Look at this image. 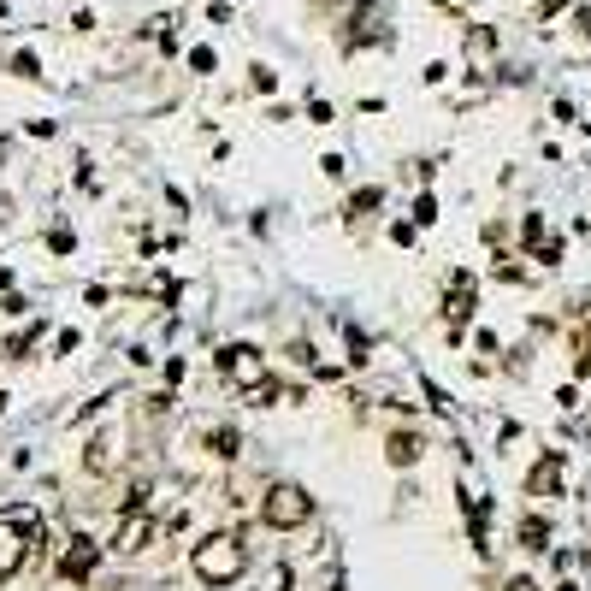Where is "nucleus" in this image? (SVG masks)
<instances>
[{
	"instance_id": "nucleus-4",
	"label": "nucleus",
	"mask_w": 591,
	"mask_h": 591,
	"mask_svg": "<svg viewBox=\"0 0 591 591\" xmlns=\"http://www.w3.org/2000/svg\"><path fill=\"white\" fill-rule=\"evenodd\" d=\"M219 373H225V385H237L243 396L272 379V367H266V355L255 349V343H231V349H219Z\"/></svg>"
},
{
	"instance_id": "nucleus-3",
	"label": "nucleus",
	"mask_w": 591,
	"mask_h": 591,
	"mask_svg": "<svg viewBox=\"0 0 591 591\" xmlns=\"http://www.w3.org/2000/svg\"><path fill=\"white\" fill-rule=\"evenodd\" d=\"M261 521L278 526V532H296V526L314 521V497L302 491V485H272L261 503Z\"/></svg>"
},
{
	"instance_id": "nucleus-20",
	"label": "nucleus",
	"mask_w": 591,
	"mask_h": 591,
	"mask_svg": "<svg viewBox=\"0 0 591 591\" xmlns=\"http://www.w3.org/2000/svg\"><path fill=\"white\" fill-rule=\"evenodd\" d=\"M432 219H438V201L420 196V201H414V225H432Z\"/></svg>"
},
{
	"instance_id": "nucleus-10",
	"label": "nucleus",
	"mask_w": 591,
	"mask_h": 591,
	"mask_svg": "<svg viewBox=\"0 0 591 591\" xmlns=\"http://www.w3.org/2000/svg\"><path fill=\"white\" fill-rule=\"evenodd\" d=\"M385 456H391V467H414L420 461V432H391Z\"/></svg>"
},
{
	"instance_id": "nucleus-15",
	"label": "nucleus",
	"mask_w": 591,
	"mask_h": 591,
	"mask_svg": "<svg viewBox=\"0 0 591 591\" xmlns=\"http://www.w3.org/2000/svg\"><path fill=\"white\" fill-rule=\"evenodd\" d=\"M343 337H349V361H355V367H367V355H373V343H367V337H361L355 326L343 331Z\"/></svg>"
},
{
	"instance_id": "nucleus-17",
	"label": "nucleus",
	"mask_w": 591,
	"mask_h": 591,
	"mask_svg": "<svg viewBox=\"0 0 591 591\" xmlns=\"http://www.w3.org/2000/svg\"><path fill=\"white\" fill-rule=\"evenodd\" d=\"M521 243H526V249H538V243H544V219H538V213H526V219H521Z\"/></svg>"
},
{
	"instance_id": "nucleus-23",
	"label": "nucleus",
	"mask_w": 591,
	"mask_h": 591,
	"mask_svg": "<svg viewBox=\"0 0 591 591\" xmlns=\"http://www.w3.org/2000/svg\"><path fill=\"white\" fill-rule=\"evenodd\" d=\"M0 408H6V396H0Z\"/></svg>"
},
{
	"instance_id": "nucleus-22",
	"label": "nucleus",
	"mask_w": 591,
	"mask_h": 591,
	"mask_svg": "<svg viewBox=\"0 0 591 591\" xmlns=\"http://www.w3.org/2000/svg\"><path fill=\"white\" fill-rule=\"evenodd\" d=\"M509 591H538V586H532V580H515V586H509Z\"/></svg>"
},
{
	"instance_id": "nucleus-16",
	"label": "nucleus",
	"mask_w": 591,
	"mask_h": 591,
	"mask_svg": "<svg viewBox=\"0 0 591 591\" xmlns=\"http://www.w3.org/2000/svg\"><path fill=\"white\" fill-rule=\"evenodd\" d=\"M36 337H42V326L18 331V337H12V343H6V355H12V361H18V355H30V349H36Z\"/></svg>"
},
{
	"instance_id": "nucleus-7",
	"label": "nucleus",
	"mask_w": 591,
	"mask_h": 591,
	"mask_svg": "<svg viewBox=\"0 0 591 591\" xmlns=\"http://www.w3.org/2000/svg\"><path fill=\"white\" fill-rule=\"evenodd\" d=\"M95 562H101V544L77 538V544L66 550V562H60V574H66V580H89V574H95Z\"/></svg>"
},
{
	"instance_id": "nucleus-6",
	"label": "nucleus",
	"mask_w": 591,
	"mask_h": 591,
	"mask_svg": "<svg viewBox=\"0 0 591 591\" xmlns=\"http://www.w3.org/2000/svg\"><path fill=\"white\" fill-rule=\"evenodd\" d=\"M526 491H532V497H562V456H556V450L526 473Z\"/></svg>"
},
{
	"instance_id": "nucleus-11",
	"label": "nucleus",
	"mask_w": 591,
	"mask_h": 591,
	"mask_svg": "<svg viewBox=\"0 0 591 591\" xmlns=\"http://www.w3.org/2000/svg\"><path fill=\"white\" fill-rule=\"evenodd\" d=\"M355 24H379V6H367V0H361V6H355ZM361 36H367V42H385V30H349V48H355Z\"/></svg>"
},
{
	"instance_id": "nucleus-2",
	"label": "nucleus",
	"mask_w": 591,
	"mask_h": 591,
	"mask_svg": "<svg viewBox=\"0 0 591 591\" xmlns=\"http://www.w3.org/2000/svg\"><path fill=\"white\" fill-rule=\"evenodd\" d=\"M36 550H42V515L36 509H6L0 515V580H12Z\"/></svg>"
},
{
	"instance_id": "nucleus-19",
	"label": "nucleus",
	"mask_w": 591,
	"mask_h": 591,
	"mask_svg": "<svg viewBox=\"0 0 591 591\" xmlns=\"http://www.w3.org/2000/svg\"><path fill=\"white\" fill-rule=\"evenodd\" d=\"M420 385H426V402H432V408H438V414H456V402H450V396L438 391V385H432V379H420Z\"/></svg>"
},
{
	"instance_id": "nucleus-5",
	"label": "nucleus",
	"mask_w": 591,
	"mask_h": 591,
	"mask_svg": "<svg viewBox=\"0 0 591 591\" xmlns=\"http://www.w3.org/2000/svg\"><path fill=\"white\" fill-rule=\"evenodd\" d=\"M473 302H479L473 278H467V272H456V278H450V296H444V320H450V337H461V326L473 320Z\"/></svg>"
},
{
	"instance_id": "nucleus-21",
	"label": "nucleus",
	"mask_w": 591,
	"mask_h": 591,
	"mask_svg": "<svg viewBox=\"0 0 591 591\" xmlns=\"http://www.w3.org/2000/svg\"><path fill=\"white\" fill-rule=\"evenodd\" d=\"M48 249H54V255H71V249H77V237H71V231H54V237H48Z\"/></svg>"
},
{
	"instance_id": "nucleus-1",
	"label": "nucleus",
	"mask_w": 591,
	"mask_h": 591,
	"mask_svg": "<svg viewBox=\"0 0 591 591\" xmlns=\"http://www.w3.org/2000/svg\"><path fill=\"white\" fill-rule=\"evenodd\" d=\"M190 568H196L201 586H231V580H243V568H249V544H243L237 532H207L196 544V556H190Z\"/></svg>"
},
{
	"instance_id": "nucleus-14",
	"label": "nucleus",
	"mask_w": 591,
	"mask_h": 591,
	"mask_svg": "<svg viewBox=\"0 0 591 591\" xmlns=\"http://www.w3.org/2000/svg\"><path fill=\"white\" fill-rule=\"evenodd\" d=\"M207 450H213V456H237V432H231V426H225V432H207Z\"/></svg>"
},
{
	"instance_id": "nucleus-8",
	"label": "nucleus",
	"mask_w": 591,
	"mask_h": 591,
	"mask_svg": "<svg viewBox=\"0 0 591 591\" xmlns=\"http://www.w3.org/2000/svg\"><path fill=\"white\" fill-rule=\"evenodd\" d=\"M467 60H473V71H491V60H497V30L473 24L467 30Z\"/></svg>"
},
{
	"instance_id": "nucleus-13",
	"label": "nucleus",
	"mask_w": 591,
	"mask_h": 591,
	"mask_svg": "<svg viewBox=\"0 0 591 591\" xmlns=\"http://www.w3.org/2000/svg\"><path fill=\"white\" fill-rule=\"evenodd\" d=\"M379 201H385V190H355V196H349V219H361V213H373Z\"/></svg>"
},
{
	"instance_id": "nucleus-18",
	"label": "nucleus",
	"mask_w": 591,
	"mask_h": 591,
	"mask_svg": "<svg viewBox=\"0 0 591 591\" xmlns=\"http://www.w3.org/2000/svg\"><path fill=\"white\" fill-rule=\"evenodd\" d=\"M89 467H95V473H107V467H113V438H95V450H89Z\"/></svg>"
},
{
	"instance_id": "nucleus-9",
	"label": "nucleus",
	"mask_w": 591,
	"mask_h": 591,
	"mask_svg": "<svg viewBox=\"0 0 591 591\" xmlns=\"http://www.w3.org/2000/svg\"><path fill=\"white\" fill-rule=\"evenodd\" d=\"M148 538H154V521H148V515H125L119 538H113V550H125V556H131V550H142Z\"/></svg>"
},
{
	"instance_id": "nucleus-12",
	"label": "nucleus",
	"mask_w": 591,
	"mask_h": 591,
	"mask_svg": "<svg viewBox=\"0 0 591 591\" xmlns=\"http://www.w3.org/2000/svg\"><path fill=\"white\" fill-rule=\"evenodd\" d=\"M521 544H526V550H544V544H550V526L538 521V515H532V521H521Z\"/></svg>"
},
{
	"instance_id": "nucleus-24",
	"label": "nucleus",
	"mask_w": 591,
	"mask_h": 591,
	"mask_svg": "<svg viewBox=\"0 0 591 591\" xmlns=\"http://www.w3.org/2000/svg\"><path fill=\"white\" fill-rule=\"evenodd\" d=\"M438 6H450V0H438Z\"/></svg>"
}]
</instances>
